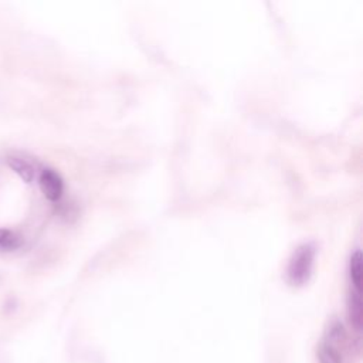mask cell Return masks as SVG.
Masks as SVG:
<instances>
[{
  "instance_id": "7a4b0ae2",
  "label": "cell",
  "mask_w": 363,
  "mask_h": 363,
  "mask_svg": "<svg viewBox=\"0 0 363 363\" xmlns=\"http://www.w3.org/2000/svg\"><path fill=\"white\" fill-rule=\"evenodd\" d=\"M313 247L309 244L301 245L292 255L288 267V279L294 285L305 284L312 272L313 265Z\"/></svg>"
},
{
  "instance_id": "5b68a950",
  "label": "cell",
  "mask_w": 363,
  "mask_h": 363,
  "mask_svg": "<svg viewBox=\"0 0 363 363\" xmlns=\"http://www.w3.org/2000/svg\"><path fill=\"white\" fill-rule=\"evenodd\" d=\"M7 164L9 167L17 173L26 183H31L34 179V167L31 166V163H28L27 160L21 159V157H16V156H10L7 157Z\"/></svg>"
},
{
  "instance_id": "277c9868",
  "label": "cell",
  "mask_w": 363,
  "mask_h": 363,
  "mask_svg": "<svg viewBox=\"0 0 363 363\" xmlns=\"http://www.w3.org/2000/svg\"><path fill=\"white\" fill-rule=\"evenodd\" d=\"M347 312H349V320L350 325L356 332H360L362 329V298L360 291L353 289L349 295V303H347Z\"/></svg>"
},
{
  "instance_id": "52a82bcc",
  "label": "cell",
  "mask_w": 363,
  "mask_h": 363,
  "mask_svg": "<svg viewBox=\"0 0 363 363\" xmlns=\"http://www.w3.org/2000/svg\"><path fill=\"white\" fill-rule=\"evenodd\" d=\"M349 274H350L352 288L360 291V286H362V255H360L359 250H356L353 252V255L350 257Z\"/></svg>"
},
{
  "instance_id": "3957f363",
  "label": "cell",
  "mask_w": 363,
  "mask_h": 363,
  "mask_svg": "<svg viewBox=\"0 0 363 363\" xmlns=\"http://www.w3.org/2000/svg\"><path fill=\"white\" fill-rule=\"evenodd\" d=\"M40 187L48 200L57 201L62 196L64 182L55 170L43 169L40 173Z\"/></svg>"
},
{
  "instance_id": "6da1fadb",
  "label": "cell",
  "mask_w": 363,
  "mask_h": 363,
  "mask_svg": "<svg viewBox=\"0 0 363 363\" xmlns=\"http://www.w3.org/2000/svg\"><path fill=\"white\" fill-rule=\"evenodd\" d=\"M346 333L340 322H333L318 347L319 363H345V354L337 346H345Z\"/></svg>"
},
{
  "instance_id": "8992f818",
  "label": "cell",
  "mask_w": 363,
  "mask_h": 363,
  "mask_svg": "<svg viewBox=\"0 0 363 363\" xmlns=\"http://www.w3.org/2000/svg\"><path fill=\"white\" fill-rule=\"evenodd\" d=\"M23 245V238L9 230V228H0V251H16Z\"/></svg>"
}]
</instances>
